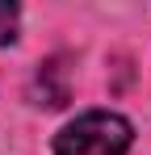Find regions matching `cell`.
Segmentation results:
<instances>
[{"mask_svg": "<svg viewBox=\"0 0 151 155\" xmlns=\"http://www.w3.org/2000/svg\"><path fill=\"white\" fill-rule=\"evenodd\" d=\"M130 122L118 113H84L55 138V155H126Z\"/></svg>", "mask_w": 151, "mask_h": 155, "instance_id": "obj_1", "label": "cell"}, {"mask_svg": "<svg viewBox=\"0 0 151 155\" xmlns=\"http://www.w3.org/2000/svg\"><path fill=\"white\" fill-rule=\"evenodd\" d=\"M13 34H17V4H4L0 0V46L13 42Z\"/></svg>", "mask_w": 151, "mask_h": 155, "instance_id": "obj_2", "label": "cell"}]
</instances>
